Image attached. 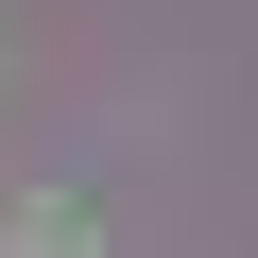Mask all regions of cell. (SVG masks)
<instances>
[{
  "label": "cell",
  "mask_w": 258,
  "mask_h": 258,
  "mask_svg": "<svg viewBox=\"0 0 258 258\" xmlns=\"http://www.w3.org/2000/svg\"><path fill=\"white\" fill-rule=\"evenodd\" d=\"M18 258H103V224L86 207H18Z\"/></svg>",
  "instance_id": "1"
}]
</instances>
